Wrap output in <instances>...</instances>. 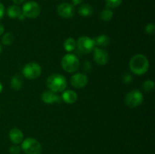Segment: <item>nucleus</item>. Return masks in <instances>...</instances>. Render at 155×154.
<instances>
[{
  "label": "nucleus",
  "mask_w": 155,
  "mask_h": 154,
  "mask_svg": "<svg viewBox=\"0 0 155 154\" xmlns=\"http://www.w3.org/2000/svg\"><path fill=\"white\" fill-rule=\"evenodd\" d=\"M21 14H22V11L21 8L16 5H11L7 10V14L10 18H18Z\"/></svg>",
  "instance_id": "nucleus-17"
},
{
  "label": "nucleus",
  "mask_w": 155,
  "mask_h": 154,
  "mask_svg": "<svg viewBox=\"0 0 155 154\" xmlns=\"http://www.w3.org/2000/svg\"><path fill=\"white\" fill-rule=\"evenodd\" d=\"M4 30H5L4 27H3V26L0 24V36L3 34V33H4Z\"/></svg>",
  "instance_id": "nucleus-30"
},
{
  "label": "nucleus",
  "mask_w": 155,
  "mask_h": 154,
  "mask_svg": "<svg viewBox=\"0 0 155 154\" xmlns=\"http://www.w3.org/2000/svg\"><path fill=\"white\" fill-rule=\"evenodd\" d=\"M62 69L67 72H74L80 67V60L78 57L73 54H67L62 57Z\"/></svg>",
  "instance_id": "nucleus-3"
},
{
  "label": "nucleus",
  "mask_w": 155,
  "mask_h": 154,
  "mask_svg": "<svg viewBox=\"0 0 155 154\" xmlns=\"http://www.w3.org/2000/svg\"><path fill=\"white\" fill-rule=\"evenodd\" d=\"M94 42H95V45H97L98 47H106L109 45L110 43V38L106 34H102L100 35V36H97L96 38H95V39H93Z\"/></svg>",
  "instance_id": "nucleus-16"
},
{
  "label": "nucleus",
  "mask_w": 155,
  "mask_h": 154,
  "mask_svg": "<svg viewBox=\"0 0 155 154\" xmlns=\"http://www.w3.org/2000/svg\"><path fill=\"white\" fill-rule=\"evenodd\" d=\"M21 148L19 146H18L17 144L13 145V146H11L10 149H9V152L12 154H19L20 152H21Z\"/></svg>",
  "instance_id": "nucleus-25"
},
{
  "label": "nucleus",
  "mask_w": 155,
  "mask_h": 154,
  "mask_svg": "<svg viewBox=\"0 0 155 154\" xmlns=\"http://www.w3.org/2000/svg\"><path fill=\"white\" fill-rule=\"evenodd\" d=\"M40 7L36 2H27L22 8V14L25 16V18H32V19L36 18L40 14Z\"/></svg>",
  "instance_id": "nucleus-7"
},
{
  "label": "nucleus",
  "mask_w": 155,
  "mask_h": 154,
  "mask_svg": "<svg viewBox=\"0 0 155 154\" xmlns=\"http://www.w3.org/2000/svg\"><path fill=\"white\" fill-rule=\"evenodd\" d=\"M5 14V6L2 3L0 2V20L3 18Z\"/></svg>",
  "instance_id": "nucleus-27"
},
{
  "label": "nucleus",
  "mask_w": 155,
  "mask_h": 154,
  "mask_svg": "<svg viewBox=\"0 0 155 154\" xmlns=\"http://www.w3.org/2000/svg\"><path fill=\"white\" fill-rule=\"evenodd\" d=\"M88 77L85 74L77 72L71 76V83L76 88H83L88 84Z\"/></svg>",
  "instance_id": "nucleus-11"
},
{
  "label": "nucleus",
  "mask_w": 155,
  "mask_h": 154,
  "mask_svg": "<svg viewBox=\"0 0 155 154\" xmlns=\"http://www.w3.org/2000/svg\"><path fill=\"white\" fill-rule=\"evenodd\" d=\"M21 149L26 154H41L42 151L40 143L33 137H27L23 140Z\"/></svg>",
  "instance_id": "nucleus-4"
},
{
  "label": "nucleus",
  "mask_w": 155,
  "mask_h": 154,
  "mask_svg": "<svg viewBox=\"0 0 155 154\" xmlns=\"http://www.w3.org/2000/svg\"><path fill=\"white\" fill-rule=\"evenodd\" d=\"M93 57L95 63L101 66L107 64L109 60V55L107 51L103 48H94Z\"/></svg>",
  "instance_id": "nucleus-10"
},
{
  "label": "nucleus",
  "mask_w": 155,
  "mask_h": 154,
  "mask_svg": "<svg viewBox=\"0 0 155 154\" xmlns=\"http://www.w3.org/2000/svg\"><path fill=\"white\" fill-rule=\"evenodd\" d=\"M106 3V8H115L120 6L122 3V0H104Z\"/></svg>",
  "instance_id": "nucleus-22"
},
{
  "label": "nucleus",
  "mask_w": 155,
  "mask_h": 154,
  "mask_svg": "<svg viewBox=\"0 0 155 154\" xmlns=\"http://www.w3.org/2000/svg\"><path fill=\"white\" fill-rule=\"evenodd\" d=\"M41 99L45 104H58L62 101L61 97L58 96L54 92L50 90L45 91L41 95Z\"/></svg>",
  "instance_id": "nucleus-12"
},
{
  "label": "nucleus",
  "mask_w": 155,
  "mask_h": 154,
  "mask_svg": "<svg viewBox=\"0 0 155 154\" xmlns=\"http://www.w3.org/2000/svg\"><path fill=\"white\" fill-rule=\"evenodd\" d=\"M123 81L125 83H127V84H129V83L133 81V76L130 75V74H125L124 77H123Z\"/></svg>",
  "instance_id": "nucleus-26"
},
{
  "label": "nucleus",
  "mask_w": 155,
  "mask_h": 154,
  "mask_svg": "<svg viewBox=\"0 0 155 154\" xmlns=\"http://www.w3.org/2000/svg\"><path fill=\"white\" fill-rule=\"evenodd\" d=\"M23 79L20 75H15L11 80V85L14 90L18 91L23 87Z\"/></svg>",
  "instance_id": "nucleus-18"
},
{
  "label": "nucleus",
  "mask_w": 155,
  "mask_h": 154,
  "mask_svg": "<svg viewBox=\"0 0 155 154\" xmlns=\"http://www.w3.org/2000/svg\"><path fill=\"white\" fill-rule=\"evenodd\" d=\"M78 13L82 17H85V18L90 17L93 14V8L89 4L81 5L78 8Z\"/></svg>",
  "instance_id": "nucleus-15"
},
{
  "label": "nucleus",
  "mask_w": 155,
  "mask_h": 154,
  "mask_svg": "<svg viewBox=\"0 0 155 154\" xmlns=\"http://www.w3.org/2000/svg\"><path fill=\"white\" fill-rule=\"evenodd\" d=\"M67 79L61 74H52L49 75L46 80L47 87L54 93L64 91L67 88Z\"/></svg>",
  "instance_id": "nucleus-2"
},
{
  "label": "nucleus",
  "mask_w": 155,
  "mask_h": 154,
  "mask_svg": "<svg viewBox=\"0 0 155 154\" xmlns=\"http://www.w3.org/2000/svg\"><path fill=\"white\" fill-rule=\"evenodd\" d=\"M62 101H64L65 103L69 104H74L77 101V94L73 90H66L63 92L61 95Z\"/></svg>",
  "instance_id": "nucleus-14"
},
{
  "label": "nucleus",
  "mask_w": 155,
  "mask_h": 154,
  "mask_svg": "<svg viewBox=\"0 0 155 154\" xmlns=\"http://www.w3.org/2000/svg\"><path fill=\"white\" fill-rule=\"evenodd\" d=\"M2 90H3V85H2V83L0 82V93H1V92L2 91Z\"/></svg>",
  "instance_id": "nucleus-31"
},
{
  "label": "nucleus",
  "mask_w": 155,
  "mask_h": 154,
  "mask_svg": "<svg viewBox=\"0 0 155 154\" xmlns=\"http://www.w3.org/2000/svg\"><path fill=\"white\" fill-rule=\"evenodd\" d=\"M77 47V42L74 38H68L64 42V48L68 52H71Z\"/></svg>",
  "instance_id": "nucleus-19"
},
{
  "label": "nucleus",
  "mask_w": 155,
  "mask_h": 154,
  "mask_svg": "<svg viewBox=\"0 0 155 154\" xmlns=\"http://www.w3.org/2000/svg\"><path fill=\"white\" fill-rule=\"evenodd\" d=\"M154 82L152 80H146L142 84V89L145 92H151L154 89Z\"/></svg>",
  "instance_id": "nucleus-21"
},
{
  "label": "nucleus",
  "mask_w": 155,
  "mask_h": 154,
  "mask_svg": "<svg viewBox=\"0 0 155 154\" xmlns=\"http://www.w3.org/2000/svg\"><path fill=\"white\" fill-rule=\"evenodd\" d=\"M57 12L61 18H71L75 14V8L71 3L63 2L57 7Z\"/></svg>",
  "instance_id": "nucleus-9"
},
{
  "label": "nucleus",
  "mask_w": 155,
  "mask_h": 154,
  "mask_svg": "<svg viewBox=\"0 0 155 154\" xmlns=\"http://www.w3.org/2000/svg\"><path fill=\"white\" fill-rule=\"evenodd\" d=\"M13 41H14L13 36H12V33H5V34L2 36V42L5 45H12Z\"/></svg>",
  "instance_id": "nucleus-23"
},
{
  "label": "nucleus",
  "mask_w": 155,
  "mask_h": 154,
  "mask_svg": "<svg viewBox=\"0 0 155 154\" xmlns=\"http://www.w3.org/2000/svg\"><path fill=\"white\" fill-rule=\"evenodd\" d=\"M2 46H1V45H0V54H1V53H2Z\"/></svg>",
  "instance_id": "nucleus-32"
},
{
  "label": "nucleus",
  "mask_w": 155,
  "mask_h": 154,
  "mask_svg": "<svg viewBox=\"0 0 155 154\" xmlns=\"http://www.w3.org/2000/svg\"><path fill=\"white\" fill-rule=\"evenodd\" d=\"M129 66L133 73L139 75H143L148 70L149 62L143 54H136L131 58Z\"/></svg>",
  "instance_id": "nucleus-1"
},
{
  "label": "nucleus",
  "mask_w": 155,
  "mask_h": 154,
  "mask_svg": "<svg viewBox=\"0 0 155 154\" xmlns=\"http://www.w3.org/2000/svg\"><path fill=\"white\" fill-rule=\"evenodd\" d=\"M145 33L148 35H154L155 32V26L154 24H148L145 28Z\"/></svg>",
  "instance_id": "nucleus-24"
},
{
  "label": "nucleus",
  "mask_w": 155,
  "mask_h": 154,
  "mask_svg": "<svg viewBox=\"0 0 155 154\" xmlns=\"http://www.w3.org/2000/svg\"><path fill=\"white\" fill-rule=\"evenodd\" d=\"M42 72V68L37 63H27L23 68V75L28 79H36Z\"/></svg>",
  "instance_id": "nucleus-6"
},
{
  "label": "nucleus",
  "mask_w": 155,
  "mask_h": 154,
  "mask_svg": "<svg viewBox=\"0 0 155 154\" xmlns=\"http://www.w3.org/2000/svg\"><path fill=\"white\" fill-rule=\"evenodd\" d=\"M12 1H13L14 3H15V4L19 5V4H21V3L24 2L25 0H12Z\"/></svg>",
  "instance_id": "nucleus-29"
},
{
  "label": "nucleus",
  "mask_w": 155,
  "mask_h": 154,
  "mask_svg": "<svg viewBox=\"0 0 155 154\" xmlns=\"http://www.w3.org/2000/svg\"><path fill=\"white\" fill-rule=\"evenodd\" d=\"M144 97L139 90H132L125 97V104L130 108H136L142 104Z\"/></svg>",
  "instance_id": "nucleus-5"
},
{
  "label": "nucleus",
  "mask_w": 155,
  "mask_h": 154,
  "mask_svg": "<svg viewBox=\"0 0 155 154\" xmlns=\"http://www.w3.org/2000/svg\"><path fill=\"white\" fill-rule=\"evenodd\" d=\"M113 11L110 10V8H106L101 12L100 18L104 21H110L112 19V18H113Z\"/></svg>",
  "instance_id": "nucleus-20"
},
{
  "label": "nucleus",
  "mask_w": 155,
  "mask_h": 154,
  "mask_svg": "<svg viewBox=\"0 0 155 154\" xmlns=\"http://www.w3.org/2000/svg\"><path fill=\"white\" fill-rule=\"evenodd\" d=\"M79 50L84 54L92 52L95 48V42L92 39L88 36H81L77 42Z\"/></svg>",
  "instance_id": "nucleus-8"
},
{
  "label": "nucleus",
  "mask_w": 155,
  "mask_h": 154,
  "mask_svg": "<svg viewBox=\"0 0 155 154\" xmlns=\"http://www.w3.org/2000/svg\"><path fill=\"white\" fill-rule=\"evenodd\" d=\"M8 135L11 141L15 143V144L21 143L23 141V139H24V134H23L22 131L17 128H12L10 132H9Z\"/></svg>",
  "instance_id": "nucleus-13"
},
{
  "label": "nucleus",
  "mask_w": 155,
  "mask_h": 154,
  "mask_svg": "<svg viewBox=\"0 0 155 154\" xmlns=\"http://www.w3.org/2000/svg\"><path fill=\"white\" fill-rule=\"evenodd\" d=\"M83 0H72L73 5H79L83 2Z\"/></svg>",
  "instance_id": "nucleus-28"
}]
</instances>
